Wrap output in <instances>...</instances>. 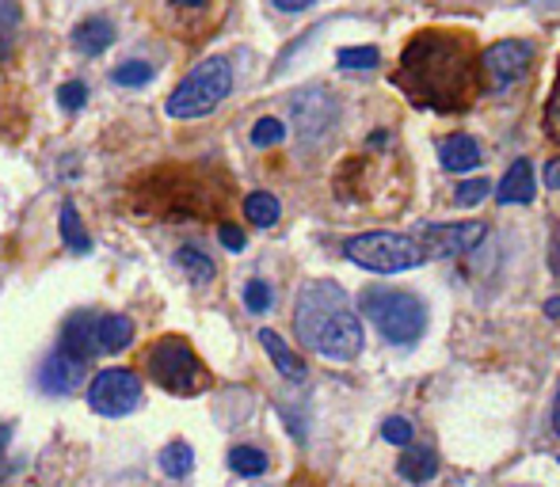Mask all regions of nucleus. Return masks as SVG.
Listing matches in <instances>:
<instances>
[{
	"mask_svg": "<svg viewBox=\"0 0 560 487\" xmlns=\"http://www.w3.org/2000/svg\"><path fill=\"white\" fill-rule=\"evenodd\" d=\"M393 81L405 96L431 111H462L480 92V66L469 38L450 31H423L405 46Z\"/></svg>",
	"mask_w": 560,
	"mask_h": 487,
	"instance_id": "obj_1",
	"label": "nucleus"
},
{
	"mask_svg": "<svg viewBox=\"0 0 560 487\" xmlns=\"http://www.w3.org/2000/svg\"><path fill=\"white\" fill-rule=\"evenodd\" d=\"M294 332L302 347L336 363H354L362 355V324L347 289L332 278L305 282L294 305Z\"/></svg>",
	"mask_w": 560,
	"mask_h": 487,
	"instance_id": "obj_2",
	"label": "nucleus"
},
{
	"mask_svg": "<svg viewBox=\"0 0 560 487\" xmlns=\"http://www.w3.org/2000/svg\"><path fill=\"white\" fill-rule=\"evenodd\" d=\"M359 309L374 320L382 340L393 343V347H412L423 335V328H428V309H423V301L405 294V289L370 286V289H362Z\"/></svg>",
	"mask_w": 560,
	"mask_h": 487,
	"instance_id": "obj_3",
	"label": "nucleus"
},
{
	"mask_svg": "<svg viewBox=\"0 0 560 487\" xmlns=\"http://www.w3.org/2000/svg\"><path fill=\"white\" fill-rule=\"evenodd\" d=\"M233 92V69L225 58H207L179 81V88L168 96L172 119H202Z\"/></svg>",
	"mask_w": 560,
	"mask_h": 487,
	"instance_id": "obj_4",
	"label": "nucleus"
},
{
	"mask_svg": "<svg viewBox=\"0 0 560 487\" xmlns=\"http://www.w3.org/2000/svg\"><path fill=\"white\" fill-rule=\"evenodd\" d=\"M343 256L354 266H366L374 274H397L420 266L428 251L416 237H400V233H362V237H351L343 243Z\"/></svg>",
	"mask_w": 560,
	"mask_h": 487,
	"instance_id": "obj_5",
	"label": "nucleus"
},
{
	"mask_svg": "<svg viewBox=\"0 0 560 487\" xmlns=\"http://www.w3.org/2000/svg\"><path fill=\"white\" fill-rule=\"evenodd\" d=\"M145 366H149V377H153L164 392H172V396H191V392H199V384L207 381L199 355H195L184 340H176V335L156 343L145 355Z\"/></svg>",
	"mask_w": 560,
	"mask_h": 487,
	"instance_id": "obj_6",
	"label": "nucleus"
},
{
	"mask_svg": "<svg viewBox=\"0 0 560 487\" xmlns=\"http://www.w3.org/2000/svg\"><path fill=\"white\" fill-rule=\"evenodd\" d=\"M89 404L96 415L118 419V415H130L141 404V377L133 369H104V373L92 381Z\"/></svg>",
	"mask_w": 560,
	"mask_h": 487,
	"instance_id": "obj_7",
	"label": "nucleus"
},
{
	"mask_svg": "<svg viewBox=\"0 0 560 487\" xmlns=\"http://www.w3.org/2000/svg\"><path fill=\"white\" fill-rule=\"evenodd\" d=\"M530 61H534L530 43H523V38H503V43L488 46V50L480 54V73H485L488 88L500 92V88H508V84H515L518 76L530 73Z\"/></svg>",
	"mask_w": 560,
	"mask_h": 487,
	"instance_id": "obj_8",
	"label": "nucleus"
},
{
	"mask_svg": "<svg viewBox=\"0 0 560 487\" xmlns=\"http://www.w3.org/2000/svg\"><path fill=\"white\" fill-rule=\"evenodd\" d=\"M488 225L485 222H454V225H420L416 240L423 243L428 259H450V256H465L485 240Z\"/></svg>",
	"mask_w": 560,
	"mask_h": 487,
	"instance_id": "obj_9",
	"label": "nucleus"
},
{
	"mask_svg": "<svg viewBox=\"0 0 560 487\" xmlns=\"http://www.w3.org/2000/svg\"><path fill=\"white\" fill-rule=\"evenodd\" d=\"M96 312L84 309V312H73V317L66 320V328H61V340H58V351H66V355H73L77 363H92V355L100 351L96 343Z\"/></svg>",
	"mask_w": 560,
	"mask_h": 487,
	"instance_id": "obj_10",
	"label": "nucleus"
},
{
	"mask_svg": "<svg viewBox=\"0 0 560 487\" xmlns=\"http://www.w3.org/2000/svg\"><path fill=\"white\" fill-rule=\"evenodd\" d=\"M84 366L89 363H77L66 351H54L43 363V369H38V384H43V392H50V396H66V392H73L77 384L84 381Z\"/></svg>",
	"mask_w": 560,
	"mask_h": 487,
	"instance_id": "obj_11",
	"label": "nucleus"
},
{
	"mask_svg": "<svg viewBox=\"0 0 560 487\" xmlns=\"http://www.w3.org/2000/svg\"><path fill=\"white\" fill-rule=\"evenodd\" d=\"M495 202H500V206H526V202H534V168H530V161L511 164L508 176H503L500 187H495Z\"/></svg>",
	"mask_w": 560,
	"mask_h": 487,
	"instance_id": "obj_12",
	"label": "nucleus"
},
{
	"mask_svg": "<svg viewBox=\"0 0 560 487\" xmlns=\"http://www.w3.org/2000/svg\"><path fill=\"white\" fill-rule=\"evenodd\" d=\"M439 156H443V168L446 171H469L480 164V145L477 138H469V133H450L443 141V149H439Z\"/></svg>",
	"mask_w": 560,
	"mask_h": 487,
	"instance_id": "obj_13",
	"label": "nucleus"
},
{
	"mask_svg": "<svg viewBox=\"0 0 560 487\" xmlns=\"http://www.w3.org/2000/svg\"><path fill=\"white\" fill-rule=\"evenodd\" d=\"M259 343H264V351L271 355L275 369H279V373L287 377V381H305V363L294 355V351L287 347V340H282L279 332L264 328V332H259Z\"/></svg>",
	"mask_w": 560,
	"mask_h": 487,
	"instance_id": "obj_14",
	"label": "nucleus"
},
{
	"mask_svg": "<svg viewBox=\"0 0 560 487\" xmlns=\"http://www.w3.org/2000/svg\"><path fill=\"white\" fill-rule=\"evenodd\" d=\"M96 343H100V351H107V355H118V351H126L133 343V320L122 317V312H115V317H104L96 324Z\"/></svg>",
	"mask_w": 560,
	"mask_h": 487,
	"instance_id": "obj_15",
	"label": "nucleus"
},
{
	"mask_svg": "<svg viewBox=\"0 0 560 487\" xmlns=\"http://www.w3.org/2000/svg\"><path fill=\"white\" fill-rule=\"evenodd\" d=\"M115 43V27L107 20H84L73 31V46L81 54H104Z\"/></svg>",
	"mask_w": 560,
	"mask_h": 487,
	"instance_id": "obj_16",
	"label": "nucleus"
},
{
	"mask_svg": "<svg viewBox=\"0 0 560 487\" xmlns=\"http://www.w3.org/2000/svg\"><path fill=\"white\" fill-rule=\"evenodd\" d=\"M397 473L405 476L408 484H428V480H435V473H439V458H435V450H408L405 458L397 461Z\"/></svg>",
	"mask_w": 560,
	"mask_h": 487,
	"instance_id": "obj_17",
	"label": "nucleus"
},
{
	"mask_svg": "<svg viewBox=\"0 0 560 487\" xmlns=\"http://www.w3.org/2000/svg\"><path fill=\"white\" fill-rule=\"evenodd\" d=\"M58 229H61V240L69 243V251H77V256H89V251H92L89 229H84V225H81V214H77L73 202H66V206H61Z\"/></svg>",
	"mask_w": 560,
	"mask_h": 487,
	"instance_id": "obj_18",
	"label": "nucleus"
},
{
	"mask_svg": "<svg viewBox=\"0 0 560 487\" xmlns=\"http://www.w3.org/2000/svg\"><path fill=\"white\" fill-rule=\"evenodd\" d=\"M23 31V12L15 0H0V61L12 58L15 43H20Z\"/></svg>",
	"mask_w": 560,
	"mask_h": 487,
	"instance_id": "obj_19",
	"label": "nucleus"
},
{
	"mask_svg": "<svg viewBox=\"0 0 560 487\" xmlns=\"http://www.w3.org/2000/svg\"><path fill=\"white\" fill-rule=\"evenodd\" d=\"M195 468V450L187 442H168L161 450V473L172 476V480H184V476H191Z\"/></svg>",
	"mask_w": 560,
	"mask_h": 487,
	"instance_id": "obj_20",
	"label": "nucleus"
},
{
	"mask_svg": "<svg viewBox=\"0 0 560 487\" xmlns=\"http://www.w3.org/2000/svg\"><path fill=\"white\" fill-rule=\"evenodd\" d=\"M244 214H248V222L259 225V229H271V225L279 222L282 206H279V199H275V194L256 191V194H248V199H244Z\"/></svg>",
	"mask_w": 560,
	"mask_h": 487,
	"instance_id": "obj_21",
	"label": "nucleus"
},
{
	"mask_svg": "<svg viewBox=\"0 0 560 487\" xmlns=\"http://www.w3.org/2000/svg\"><path fill=\"white\" fill-rule=\"evenodd\" d=\"M267 453L256 450V446H233V453H229V468H233L236 476H264L267 473Z\"/></svg>",
	"mask_w": 560,
	"mask_h": 487,
	"instance_id": "obj_22",
	"label": "nucleus"
},
{
	"mask_svg": "<svg viewBox=\"0 0 560 487\" xmlns=\"http://www.w3.org/2000/svg\"><path fill=\"white\" fill-rule=\"evenodd\" d=\"M176 263H179V271H187V278H191V282H210V278H214V263H210V256H202L199 248H179Z\"/></svg>",
	"mask_w": 560,
	"mask_h": 487,
	"instance_id": "obj_23",
	"label": "nucleus"
},
{
	"mask_svg": "<svg viewBox=\"0 0 560 487\" xmlns=\"http://www.w3.org/2000/svg\"><path fill=\"white\" fill-rule=\"evenodd\" d=\"M112 81L118 88H145V84L153 81V66H149V61H122L112 73Z\"/></svg>",
	"mask_w": 560,
	"mask_h": 487,
	"instance_id": "obj_24",
	"label": "nucleus"
},
{
	"mask_svg": "<svg viewBox=\"0 0 560 487\" xmlns=\"http://www.w3.org/2000/svg\"><path fill=\"white\" fill-rule=\"evenodd\" d=\"M336 61L343 69H374L377 61H382V54H377L374 46H343V50L336 54Z\"/></svg>",
	"mask_w": 560,
	"mask_h": 487,
	"instance_id": "obj_25",
	"label": "nucleus"
},
{
	"mask_svg": "<svg viewBox=\"0 0 560 487\" xmlns=\"http://www.w3.org/2000/svg\"><path fill=\"white\" fill-rule=\"evenodd\" d=\"M287 138V126L279 119H259L252 126V145L256 149H267V145H279V141Z\"/></svg>",
	"mask_w": 560,
	"mask_h": 487,
	"instance_id": "obj_26",
	"label": "nucleus"
},
{
	"mask_svg": "<svg viewBox=\"0 0 560 487\" xmlns=\"http://www.w3.org/2000/svg\"><path fill=\"white\" fill-rule=\"evenodd\" d=\"M488 194H492V179H465V183L457 187V206H477Z\"/></svg>",
	"mask_w": 560,
	"mask_h": 487,
	"instance_id": "obj_27",
	"label": "nucleus"
},
{
	"mask_svg": "<svg viewBox=\"0 0 560 487\" xmlns=\"http://www.w3.org/2000/svg\"><path fill=\"white\" fill-rule=\"evenodd\" d=\"M244 305H248L252 312H267L271 309V286L259 278H252L248 286H244Z\"/></svg>",
	"mask_w": 560,
	"mask_h": 487,
	"instance_id": "obj_28",
	"label": "nucleus"
},
{
	"mask_svg": "<svg viewBox=\"0 0 560 487\" xmlns=\"http://www.w3.org/2000/svg\"><path fill=\"white\" fill-rule=\"evenodd\" d=\"M382 438H385V442H393V446H408V442H412V423L400 419V415H393V419L382 423Z\"/></svg>",
	"mask_w": 560,
	"mask_h": 487,
	"instance_id": "obj_29",
	"label": "nucleus"
},
{
	"mask_svg": "<svg viewBox=\"0 0 560 487\" xmlns=\"http://www.w3.org/2000/svg\"><path fill=\"white\" fill-rule=\"evenodd\" d=\"M58 104L66 107V111H81V107L89 104V88H84L81 81H69V84H61V92H58Z\"/></svg>",
	"mask_w": 560,
	"mask_h": 487,
	"instance_id": "obj_30",
	"label": "nucleus"
},
{
	"mask_svg": "<svg viewBox=\"0 0 560 487\" xmlns=\"http://www.w3.org/2000/svg\"><path fill=\"white\" fill-rule=\"evenodd\" d=\"M546 130L560 145V73H557V84H553V92H549V104H546Z\"/></svg>",
	"mask_w": 560,
	"mask_h": 487,
	"instance_id": "obj_31",
	"label": "nucleus"
},
{
	"mask_svg": "<svg viewBox=\"0 0 560 487\" xmlns=\"http://www.w3.org/2000/svg\"><path fill=\"white\" fill-rule=\"evenodd\" d=\"M218 233H222V243L229 251H244V233L236 229V225H222Z\"/></svg>",
	"mask_w": 560,
	"mask_h": 487,
	"instance_id": "obj_32",
	"label": "nucleus"
},
{
	"mask_svg": "<svg viewBox=\"0 0 560 487\" xmlns=\"http://www.w3.org/2000/svg\"><path fill=\"white\" fill-rule=\"evenodd\" d=\"M546 183L553 187V191H560V161H549L546 164Z\"/></svg>",
	"mask_w": 560,
	"mask_h": 487,
	"instance_id": "obj_33",
	"label": "nucleus"
},
{
	"mask_svg": "<svg viewBox=\"0 0 560 487\" xmlns=\"http://www.w3.org/2000/svg\"><path fill=\"white\" fill-rule=\"evenodd\" d=\"M275 4H279L282 12H305V8H313V0H275Z\"/></svg>",
	"mask_w": 560,
	"mask_h": 487,
	"instance_id": "obj_34",
	"label": "nucleus"
},
{
	"mask_svg": "<svg viewBox=\"0 0 560 487\" xmlns=\"http://www.w3.org/2000/svg\"><path fill=\"white\" fill-rule=\"evenodd\" d=\"M553 430L560 435V389H557V404H553Z\"/></svg>",
	"mask_w": 560,
	"mask_h": 487,
	"instance_id": "obj_35",
	"label": "nucleus"
},
{
	"mask_svg": "<svg viewBox=\"0 0 560 487\" xmlns=\"http://www.w3.org/2000/svg\"><path fill=\"white\" fill-rule=\"evenodd\" d=\"M172 4H179V8H202L207 0H172Z\"/></svg>",
	"mask_w": 560,
	"mask_h": 487,
	"instance_id": "obj_36",
	"label": "nucleus"
},
{
	"mask_svg": "<svg viewBox=\"0 0 560 487\" xmlns=\"http://www.w3.org/2000/svg\"><path fill=\"white\" fill-rule=\"evenodd\" d=\"M546 312H549V317H560V297H553V301L546 305Z\"/></svg>",
	"mask_w": 560,
	"mask_h": 487,
	"instance_id": "obj_37",
	"label": "nucleus"
},
{
	"mask_svg": "<svg viewBox=\"0 0 560 487\" xmlns=\"http://www.w3.org/2000/svg\"><path fill=\"white\" fill-rule=\"evenodd\" d=\"M8 438H12V430H8V427H0V446H8Z\"/></svg>",
	"mask_w": 560,
	"mask_h": 487,
	"instance_id": "obj_38",
	"label": "nucleus"
}]
</instances>
